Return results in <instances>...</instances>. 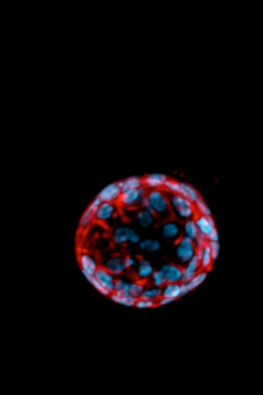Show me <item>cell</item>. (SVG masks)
Listing matches in <instances>:
<instances>
[{
    "label": "cell",
    "instance_id": "obj_1",
    "mask_svg": "<svg viewBox=\"0 0 263 395\" xmlns=\"http://www.w3.org/2000/svg\"><path fill=\"white\" fill-rule=\"evenodd\" d=\"M142 207L152 212L161 219L166 220L172 217L168 195L164 189L147 191Z\"/></svg>",
    "mask_w": 263,
    "mask_h": 395
},
{
    "label": "cell",
    "instance_id": "obj_2",
    "mask_svg": "<svg viewBox=\"0 0 263 395\" xmlns=\"http://www.w3.org/2000/svg\"><path fill=\"white\" fill-rule=\"evenodd\" d=\"M167 195L172 216L176 220L184 222L194 219L196 214L194 203L180 194L167 193Z\"/></svg>",
    "mask_w": 263,
    "mask_h": 395
},
{
    "label": "cell",
    "instance_id": "obj_3",
    "mask_svg": "<svg viewBox=\"0 0 263 395\" xmlns=\"http://www.w3.org/2000/svg\"><path fill=\"white\" fill-rule=\"evenodd\" d=\"M147 191L148 190L144 187L124 190L121 194L118 204L120 208L126 210H132L140 206L142 207Z\"/></svg>",
    "mask_w": 263,
    "mask_h": 395
},
{
    "label": "cell",
    "instance_id": "obj_4",
    "mask_svg": "<svg viewBox=\"0 0 263 395\" xmlns=\"http://www.w3.org/2000/svg\"><path fill=\"white\" fill-rule=\"evenodd\" d=\"M196 246L191 238L183 235L175 242V254L180 266H184L195 256Z\"/></svg>",
    "mask_w": 263,
    "mask_h": 395
},
{
    "label": "cell",
    "instance_id": "obj_5",
    "mask_svg": "<svg viewBox=\"0 0 263 395\" xmlns=\"http://www.w3.org/2000/svg\"><path fill=\"white\" fill-rule=\"evenodd\" d=\"M120 206L118 203L102 202L95 213V220L100 223H108L117 217Z\"/></svg>",
    "mask_w": 263,
    "mask_h": 395
},
{
    "label": "cell",
    "instance_id": "obj_6",
    "mask_svg": "<svg viewBox=\"0 0 263 395\" xmlns=\"http://www.w3.org/2000/svg\"><path fill=\"white\" fill-rule=\"evenodd\" d=\"M161 232L164 238L176 242L183 235V224L176 219L166 220L161 225Z\"/></svg>",
    "mask_w": 263,
    "mask_h": 395
},
{
    "label": "cell",
    "instance_id": "obj_7",
    "mask_svg": "<svg viewBox=\"0 0 263 395\" xmlns=\"http://www.w3.org/2000/svg\"><path fill=\"white\" fill-rule=\"evenodd\" d=\"M122 191L118 182H112L104 187L97 196L102 202L118 203Z\"/></svg>",
    "mask_w": 263,
    "mask_h": 395
},
{
    "label": "cell",
    "instance_id": "obj_8",
    "mask_svg": "<svg viewBox=\"0 0 263 395\" xmlns=\"http://www.w3.org/2000/svg\"><path fill=\"white\" fill-rule=\"evenodd\" d=\"M101 203L102 201L96 196L88 205L80 218L79 226L81 229L85 230L95 220V213Z\"/></svg>",
    "mask_w": 263,
    "mask_h": 395
},
{
    "label": "cell",
    "instance_id": "obj_9",
    "mask_svg": "<svg viewBox=\"0 0 263 395\" xmlns=\"http://www.w3.org/2000/svg\"><path fill=\"white\" fill-rule=\"evenodd\" d=\"M167 283H181L183 279V267L178 264L167 263L162 266Z\"/></svg>",
    "mask_w": 263,
    "mask_h": 395
},
{
    "label": "cell",
    "instance_id": "obj_10",
    "mask_svg": "<svg viewBox=\"0 0 263 395\" xmlns=\"http://www.w3.org/2000/svg\"><path fill=\"white\" fill-rule=\"evenodd\" d=\"M78 259L82 273L85 274L94 275L100 267L94 255L87 251L81 252Z\"/></svg>",
    "mask_w": 263,
    "mask_h": 395
},
{
    "label": "cell",
    "instance_id": "obj_11",
    "mask_svg": "<svg viewBox=\"0 0 263 395\" xmlns=\"http://www.w3.org/2000/svg\"><path fill=\"white\" fill-rule=\"evenodd\" d=\"M194 219L198 226L199 233L205 235L207 238L214 231L216 230L215 222L211 216L196 214ZM209 240V239H208Z\"/></svg>",
    "mask_w": 263,
    "mask_h": 395
},
{
    "label": "cell",
    "instance_id": "obj_12",
    "mask_svg": "<svg viewBox=\"0 0 263 395\" xmlns=\"http://www.w3.org/2000/svg\"><path fill=\"white\" fill-rule=\"evenodd\" d=\"M169 178L166 174L152 173L143 177V187L147 190L163 189L165 183Z\"/></svg>",
    "mask_w": 263,
    "mask_h": 395
},
{
    "label": "cell",
    "instance_id": "obj_13",
    "mask_svg": "<svg viewBox=\"0 0 263 395\" xmlns=\"http://www.w3.org/2000/svg\"><path fill=\"white\" fill-rule=\"evenodd\" d=\"M99 283L111 293L114 292L115 284L117 278L105 267H99L94 274Z\"/></svg>",
    "mask_w": 263,
    "mask_h": 395
},
{
    "label": "cell",
    "instance_id": "obj_14",
    "mask_svg": "<svg viewBox=\"0 0 263 395\" xmlns=\"http://www.w3.org/2000/svg\"><path fill=\"white\" fill-rule=\"evenodd\" d=\"M104 267L115 277L123 274L128 269L124 263V257L118 255L108 258Z\"/></svg>",
    "mask_w": 263,
    "mask_h": 395
},
{
    "label": "cell",
    "instance_id": "obj_15",
    "mask_svg": "<svg viewBox=\"0 0 263 395\" xmlns=\"http://www.w3.org/2000/svg\"><path fill=\"white\" fill-rule=\"evenodd\" d=\"M155 270L149 261L144 258H141L138 261L135 275L137 280L146 282L151 279Z\"/></svg>",
    "mask_w": 263,
    "mask_h": 395
},
{
    "label": "cell",
    "instance_id": "obj_16",
    "mask_svg": "<svg viewBox=\"0 0 263 395\" xmlns=\"http://www.w3.org/2000/svg\"><path fill=\"white\" fill-rule=\"evenodd\" d=\"M131 229L129 226L125 225L116 226L112 231V242L117 246H122L128 243Z\"/></svg>",
    "mask_w": 263,
    "mask_h": 395
},
{
    "label": "cell",
    "instance_id": "obj_17",
    "mask_svg": "<svg viewBox=\"0 0 263 395\" xmlns=\"http://www.w3.org/2000/svg\"><path fill=\"white\" fill-rule=\"evenodd\" d=\"M200 261L195 255L186 265L183 266V279L181 283H187L201 271Z\"/></svg>",
    "mask_w": 263,
    "mask_h": 395
},
{
    "label": "cell",
    "instance_id": "obj_18",
    "mask_svg": "<svg viewBox=\"0 0 263 395\" xmlns=\"http://www.w3.org/2000/svg\"><path fill=\"white\" fill-rule=\"evenodd\" d=\"M177 193L181 194L193 203L197 201L201 197L199 191L193 186L184 182H179Z\"/></svg>",
    "mask_w": 263,
    "mask_h": 395
},
{
    "label": "cell",
    "instance_id": "obj_19",
    "mask_svg": "<svg viewBox=\"0 0 263 395\" xmlns=\"http://www.w3.org/2000/svg\"><path fill=\"white\" fill-rule=\"evenodd\" d=\"M110 296L111 300L118 304L126 307L135 306L137 298L132 295L129 292H112Z\"/></svg>",
    "mask_w": 263,
    "mask_h": 395
},
{
    "label": "cell",
    "instance_id": "obj_20",
    "mask_svg": "<svg viewBox=\"0 0 263 395\" xmlns=\"http://www.w3.org/2000/svg\"><path fill=\"white\" fill-rule=\"evenodd\" d=\"M157 217L152 212L143 208L142 210L138 212L136 215V220L141 227L148 228L153 225Z\"/></svg>",
    "mask_w": 263,
    "mask_h": 395
},
{
    "label": "cell",
    "instance_id": "obj_21",
    "mask_svg": "<svg viewBox=\"0 0 263 395\" xmlns=\"http://www.w3.org/2000/svg\"><path fill=\"white\" fill-rule=\"evenodd\" d=\"M162 296L177 300L181 295V283H167L162 287Z\"/></svg>",
    "mask_w": 263,
    "mask_h": 395
},
{
    "label": "cell",
    "instance_id": "obj_22",
    "mask_svg": "<svg viewBox=\"0 0 263 395\" xmlns=\"http://www.w3.org/2000/svg\"><path fill=\"white\" fill-rule=\"evenodd\" d=\"M118 183L123 191L143 187V178L140 176L129 177L128 178L118 181Z\"/></svg>",
    "mask_w": 263,
    "mask_h": 395
},
{
    "label": "cell",
    "instance_id": "obj_23",
    "mask_svg": "<svg viewBox=\"0 0 263 395\" xmlns=\"http://www.w3.org/2000/svg\"><path fill=\"white\" fill-rule=\"evenodd\" d=\"M199 259L200 261L202 270H205V271L209 272L212 269L213 262L215 260H213L208 244L204 246L203 252H202V254Z\"/></svg>",
    "mask_w": 263,
    "mask_h": 395
},
{
    "label": "cell",
    "instance_id": "obj_24",
    "mask_svg": "<svg viewBox=\"0 0 263 395\" xmlns=\"http://www.w3.org/2000/svg\"><path fill=\"white\" fill-rule=\"evenodd\" d=\"M138 247L141 250L154 253V252L160 250L161 244L158 240L148 238V239L141 240V242L138 244Z\"/></svg>",
    "mask_w": 263,
    "mask_h": 395
},
{
    "label": "cell",
    "instance_id": "obj_25",
    "mask_svg": "<svg viewBox=\"0 0 263 395\" xmlns=\"http://www.w3.org/2000/svg\"><path fill=\"white\" fill-rule=\"evenodd\" d=\"M183 234L193 240L197 237L199 231L195 219H190L183 222Z\"/></svg>",
    "mask_w": 263,
    "mask_h": 395
},
{
    "label": "cell",
    "instance_id": "obj_26",
    "mask_svg": "<svg viewBox=\"0 0 263 395\" xmlns=\"http://www.w3.org/2000/svg\"><path fill=\"white\" fill-rule=\"evenodd\" d=\"M162 297V290L155 286H146L140 298L157 302Z\"/></svg>",
    "mask_w": 263,
    "mask_h": 395
},
{
    "label": "cell",
    "instance_id": "obj_27",
    "mask_svg": "<svg viewBox=\"0 0 263 395\" xmlns=\"http://www.w3.org/2000/svg\"><path fill=\"white\" fill-rule=\"evenodd\" d=\"M83 274L84 277L86 279V280L88 281L98 292H99L100 294L105 296H109L111 295V293L109 292V290L105 289V287L99 283V281L95 277L94 275L85 274V273H83Z\"/></svg>",
    "mask_w": 263,
    "mask_h": 395
},
{
    "label": "cell",
    "instance_id": "obj_28",
    "mask_svg": "<svg viewBox=\"0 0 263 395\" xmlns=\"http://www.w3.org/2000/svg\"><path fill=\"white\" fill-rule=\"evenodd\" d=\"M208 272L205 270H201L197 275L193 277L189 282L186 283L190 291L196 289L204 282L207 277Z\"/></svg>",
    "mask_w": 263,
    "mask_h": 395
},
{
    "label": "cell",
    "instance_id": "obj_29",
    "mask_svg": "<svg viewBox=\"0 0 263 395\" xmlns=\"http://www.w3.org/2000/svg\"><path fill=\"white\" fill-rule=\"evenodd\" d=\"M145 282L139 280L133 281L130 284L129 293L136 298H139L146 287Z\"/></svg>",
    "mask_w": 263,
    "mask_h": 395
},
{
    "label": "cell",
    "instance_id": "obj_30",
    "mask_svg": "<svg viewBox=\"0 0 263 395\" xmlns=\"http://www.w3.org/2000/svg\"><path fill=\"white\" fill-rule=\"evenodd\" d=\"M194 204H195L196 214L204 215V216H211L212 215L209 206L201 196L197 201L194 203Z\"/></svg>",
    "mask_w": 263,
    "mask_h": 395
},
{
    "label": "cell",
    "instance_id": "obj_31",
    "mask_svg": "<svg viewBox=\"0 0 263 395\" xmlns=\"http://www.w3.org/2000/svg\"><path fill=\"white\" fill-rule=\"evenodd\" d=\"M153 286L162 288L167 283L165 276L161 270H155L151 278Z\"/></svg>",
    "mask_w": 263,
    "mask_h": 395
},
{
    "label": "cell",
    "instance_id": "obj_32",
    "mask_svg": "<svg viewBox=\"0 0 263 395\" xmlns=\"http://www.w3.org/2000/svg\"><path fill=\"white\" fill-rule=\"evenodd\" d=\"M157 306V302L141 298H138L135 304V307L140 309H152Z\"/></svg>",
    "mask_w": 263,
    "mask_h": 395
},
{
    "label": "cell",
    "instance_id": "obj_33",
    "mask_svg": "<svg viewBox=\"0 0 263 395\" xmlns=\"http://www.w3.org/2000/svg\"><path fill=\"white\" fill-rule=\"evenodd\" d=\"M131 283L123 278H118L116 280L114 292H129Z\"/></svg>",
    "mask_w": 263,
    "mask_h": 395
},
{
    "label": "cell",
    "instance_id": "obj_34",
    "mask_svg": "<svg viewBox=\"0 0 263 395\" xmlns=\"http://www.w3.org/2000/svg\"><path fill=\"white\" fill-rule=\"evenodd\" d=\"M208 246H209L210 249L211 254H212V257L214 260H215L217 258L219 252V243L218 242H214V241H209L208 243Z\"/></svg>",
    "mask_w": 263,
    "mask_h": 395
},
{
    "label": "cell",
    "instance_id": "obj_35",
    "mask_svg": "<svg viewBox=\"0 0 263 395\" xmlns=\"http://www.w3.org/2000/svg\"><path fill=\"white\" fill-rule=\"evenodd\" d=\"M209 241L207 237L199 233V232L197 237L194 240V242H195V245L197 248L207 245L208 243H209Z\"/></svg>",
    "mask_w": 263,
    "mask_h": 395
},
{
    "label": "cell",
    "instance_id": "obj_36",
    "mask_svg": "<svg viewBox=\"0 0 263 395\" xmlns=\"http://www.w3.org/2000/svg\"><path fill=\"white\" fill-rule=\"evenodd\" d=\"M141 240L140 235L132 228L129 235V243L133 244V245H138Z\"/></svg>",
    "mask_w": 263,
    "mask_h": 395
},
{
    "label": "cell",
    "instance_id": "obj_37",
    "mask_svg": "<svg viewBox=\"0 0 263 395\" xmlns=\"http://www.w3.org/2000/svg\"><path fill=\"white\" fill-rule=\"evenodd\" d=\"M124 263H125L127 269H132L135 266L136 260L134 257L126 256L124 257Z\"/></svg>",
    "mask_w": 263,
    "mask_h": 395
},
{
    "label": "cell",
    "instance_id": "obj_38",
    "mask_svg": "<svg viewBox=\"0 0 263 395\" xmlns=\"http://www.w3.org/2000/svg\"><path fill=\"white\" fill-rule=\"evenodd\" d=\"M173 301H175L174 300H173L172 299H170L166 297H162L159 299V300L157 301L158 306H166V305H168L170 303H173Z\"/></svg>",
    "mask_w": 263,
    "mask_h": 395
},
{
    "label": "cell",
    "instance_id": "obj_39",
    "mask_svg": "<svg viewBox=\"0 0 263 395\" xmlns=\"http://www.w3.org/2000/svg\"><path fill=\"white\" fill-rule=\"evenodd\" d=\"M190 290L186 283H181V295L184 296L190 293Z\"/></svg>",
    "mask_w": 263,
    "mask_h": 395
}]
</instances>
